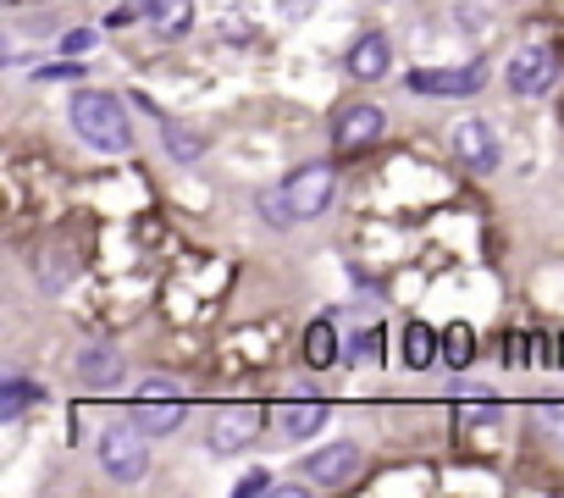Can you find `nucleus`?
Here are the masks:
<instances>
[{
	"label": "nucleus",
	"instance_id": "21",
	"mask_svg": "<svg viewBox=\"0 0 564 498\" xmlns=\"http://www.w3.org/2000/svg\"><path fill=\"white\" fill-rule=\"evenodd\" d=\"M260 210H265V221H271V227H294V221H300L282 188H265V194H260Z\"/></svg>",
	"mask_w": 564,
	"mask_h": 498
},
{
	"label": "nucleus",
	"instance_id": "10",
	"mask_svg": "<svg viewBox=\"0 0 564 498\" xmlns=\"http://www.w3.org/2000/svg\"><path fill=\"white\" fill-rule=\"evenodd\" d=\"M382 128H388V117L377 106H349V111H338L333 139H338V150H360V144H377Z\"/></svg>",
	"mask_w": 564,
	"mask_h": 498
},
{
	"label": "nucleus",
	"instance_id": "7",
	"mask_svg": "<svg viewBox=\"0 0 564 498\" xmlns=\"http://www.w3.org/2000/svg\"><path fill=\"white\" fill-rule=\"evenodd\" d=\"M300 470H305L311 487H344V481L360 470V448H355V443H327V448H316Z\"/></svg>",
	"mask_w": 564,
	"mask_h": 498
},
{
	"label": "nucleus",
	"instance_id": "24",
	"mask_svg": "<svg viewBox=\"0 0 564 498\" xmlns=\"http://www.w3.org/2000/svg\"><path fill=\"white\" fill-rule=\"evenodd\" d=\"M95 40H100L95 29H78V34H67L62 45H67V56H84V51H95Z\"/></svg>",
	"mask_w": 564,
	"mask_h": 498
},
{
	"label": "nucleus",
	"instance_id": "17",
	"mask_svg": "<svg viewBox=\"0 0 564 498\" xmlns=\"http://www.w3.org/2000/svg\"><path fill=\"white\" fill-rule=\"evenodd\" d=\"M305 360H311L316 371L338 360V333H333V322H311V333H305Z\"/></svg>",
	"mask_w": 564,
	"mask_h": 498
},
{
	"label": "nucleus",
	"instance_id": "25",
	"mask_svg": "<svg viewBox=\"0 0 564 498\" xmlns=\"http://www.w3.org/2000/svg\"><path fill=\"white\" fill-rule=\"evenodd\" d=\"M133 18H144V7H133V0H128V7H117V12L106 18V29H122V23H133Z\"/></svg>",
	"mask_w": 564,
	"mask_h": 498
},
{
	"label": "nucleus",
	"instance_id": "4",
	"mask_svg": "<svg viewBox=\"0 0 564 498\" xmlns=\"http://www.w3.org/2000/svg\"><path fill=\"white\" fill-rule=\"evenodd\" d=\"M553 78H558L553 45H525V51L509 56V89H514V95H547Z\"/></svg>",
	"mask_w": 564,
	"mask_h": 498
},
{
	"label": "nucleus",
	"instance_id": "15",
	"mask_svg": "<svg viewBox=\"0 0 564 498\" xmlns=\"http://www.w3.org/2000/svg\"><path fill=\"white\" fill-rule=\"evenodd\" d=\"M161 139H166V155L172 161H199L205 155V133H194V128H183L172 117H161Z\"/></svg>",
	"mask_w": 564,
	"mask_h": 498
},
{
	"label": "nucleus",
	"instance_id": "20",
	"mask_svg": "<svg viewBox=\"0 0 564 498\" xmlns=\"http://www.w3.org/2000/svg\"><path fill=\"white\" fill-rule=\"evenodd\" d=\"M34 399H40V393H34L23 377H12V382H7V399H0V421H18V415H23Z\"/></svg>",
	"mask_w": 564,
	"mask_h": 498
},
{
	"label": "nucleus",
	"instance_id": "3",
	"mask_svg": "<svg viewBox=\"0 0 564 498\" xmlns=\"http://www.w3.org/2000/svg\"><path fill=\"white\" fill-rule=\"evenodd\" d=\"M333 188H338V172H333L327 161H311V166H300L289 183H282V194H289V205H294L300 221H305V216H322V210L333 205Z\"/></svg>",
	"mask_w": 564,
	"mask_h": 498
},
{
	"label": "nucleus",
	"instance_id": "16",
	"mask_svg": "<svg viewBox=\"0 0 564 498\" xmlns=\"http://www.w3.org/2000/svg\"><path fill=\"white\" fill-rule=\"evenodd\" d=\"M437 349H443V344H437V333H432L426 322H410V327H404V366L421 371V366L437 360Z\"/></svg>",
	"mask_w": 564,
	"mask_h": 498
},
{
	"label": "nucleus",
	"instance_id": "18",
	"mask_svg": "<svg viewBox=\"0 0 564 498\" xmlns=\"http://www.w3.org/2000/svg\"><path fill=\"white\" fill-rule=\"evenodd\" d=\"M470 355H476V338H470V327H465V322H454V327L443 333V360H448L454 371H465V366H470Z\"/></svg>",
	"mask_w": 564,
	"mask_h": 498
},
{
	"label": "nucleus",
	"instance_id": "22",
	"mask_svg": "<svg viewBox=\"0 0 564 498\" xmlns=\"http://www.w3.org/2000/svg\"><path fill=\"white\" fill-rule=\"evenodd\" d=\"M84 73H89V67H78V62H51V67H40L34 78H40V84H73V78H84Z\"/></svg>",
	"mask_w": 564,
	"mask_h": 498
},
{
	"label": "nucleus",
	"instance_id": "9",
	"mask_svg": "<svg viewBox=\"0 0 564 498\" xmlns=\"http://www.w3.org/2000/svg\"><path fill=\"white\" fill-rule=\"evenodd\" d=\"M344 67H349V78H360V84L388 78V67H393V45H388V34H360V40L349 45Z\"/></svg>",
	"mask_w": 564,
	"mask_h": 498
},
{
	"label": "nucleus",
	"instance_id": "23",
	"mask_svg": "<svg viewBox=\"0 0 564 498\" xmlns=\"http://www.w3.org/2000/svg\"><path fill=\"white\" fill-rule=\"evenodd\" d=\"M254 492H276V481H271L265 470H254V476H243V481H238V498H254Z\"/></svg>",
	"mask_w": 564,
	"mask_h": 498
},
{
	"label": "nucleus",
	"instance_id": "2",
	"mask_svg": "<svg viewBox=\"0 0 564 498\" xmlns=\"http://www.w3.org/2000/svg\"><path fill=\"white\" fill-rule=\"evenodd\" d=\"M100 470L111 476V481H144V470H150V448H144V426H111L106 437H100Z\"/></svg>",
	"mask_w": 564,
	"mask_h": 498
},
{
	"label": "nucleus",
	"instance_id": "13",
	"mask_svg": "<svg viewBox=\"0 0 564 498\" xmlns=\"http://www.w3.org/2000/svg\"><path fill=\"white\" fill-rule=\"evenodd\" d=\"M144 18H150V29L161 40H177L194 23V0H144Z\"/></svg>",
	"mask_w": 564,
	"mask_h": 498
},
{
	"label": "nucleus",
	"instance_id": "14",
	"mask_svg": "<svg viewBox=\"0 0 564 498\" xmlns=\"http://www.w3.org/2000/svg\"><path fill=\"white\" fill-rule=\"evenodd\" d=\"M276 421H282V437H311V432L327 426V404H322V399H311V404H282Z\"/></svg>",
	"mask_w": 564,
	"mask_h": 498
},
{
	"label": "nucleus",
	"instance_id": "1",
	"mask_svg": "<svg viewBox=\"0 0 564 498\" xmlns=\"http://www.w3.org/2000/svg\"><path fill=\"white\" fill-rule=\"evenodd\" d=\"M67 117H73L78 139H84V144H95V150L122 155V150L133 144L128 106H122L117 95H106V89H78V95H73V106H67Z\"/></svg>",
	"mask_w": 564,
	"mask_h": 498
},
{
	"label": "nucleus",
	"instance_id": "19",
	"mask_svg": "<svg viewBox=\"0 0 564 498\" xmlns=\"http://www.w3.org/2000/svg\"><path fill=\"white\" fill-rule=\"evenodd\" d=\"M344 360H349V366H371V360H382V333H377V327L355 333V338L344 344Z\"/></svg>",
	"mask_w": 564,
	"mask_h": 498
},
{
	"label": "nucleus",
	"instance_id": "26",
	"mask_svg": "<svg viewBox=\"0 0 564 498\" xmlns=\"http://www.w3.org/2000/svg\"><path fill=\"white\" fill-rule=\"evenodd\" d=\"M459 421H492V404H459Z\"/></svg>",
	"mask_w": 564,
	"mask_h": 498
},
{
	"label": "nucleus",
	"instance_id": "12",
	"mask_svg": "<svg viewBox=\"0 0 564 498\" xmlns=\"http://www.w3.org/2000/svg\"><path fill=\"white\" fill-rule=\"evenodd\" d=\"M73 366H78V377H84V382H95V388L122 382V355H117L111 344H84Z\"/></svg>",
	"mask_w": 564,
	"mask_h": 498
},
{
	"label": "nucleus",
	"instance_id": "27",
	"mask_svg": "<svg viewBox=\"0 0 564 498\" xmlns=\"http://www.w3.org/2000/svg\"><path fill=\"white\" fill-rule=\"evenodd\" d=\"M311 7V0H282V12H305Z\"/></svg>",
	"mask_w": 564,
	"mask_h": 498
},
{
	"label": "nucleus",
	"instance_id": "6",
	"mask_svg": "<svg viewBox=\"0 0 564 498\" xmlns=\"http://www.w3.org/2000/svg\"><path fill=\"white\" fill-rule=\"evenodd\" d=\"M260 421H265L260 404H227V410L216 415V426H210V448H216V454L249 448V443L260 437Z\"/></svg>",
	"mask_w": 564,
	"mask_h": 498
},
{
	"label": "nucleus",
	"instance_id": "5",
	"mask_svg": "<svg viewBox=\"0 0 564 498\" xmlns=\"http://www.w3.org/2000/svg\"><path fill=\"white\" fill-rule=\"evenodd\" d=\"M415 95H476L481 84H487V62H465V67H421V73H410L404 78Z\"/></svg>",
	"mask_w": 564,
	"mask_h": 498
},
{
	"label": "nucleus",
	"instance_id": "11",
	"mask_svg": "<svg viewBox=\"0 0 564 498\" xmlns=\"http://www.w3.org/2000/svg\"><path fill=\"white\" fill-rule=\"evenodd\" d=\"M133 421L144 426V432H177L183 426V399L177 393H139L133 399Z\"/></svg>",
	"mask_w": 564,
	"mask_h": 498
},
{
	"label": "nucleus",
	"instance_id": "8",
	"mask_svg": "<svg viewBox=\"0 0 564 498\" xmlns=\"http://www.w3.org/2000/svg\"><path fill=\"white\" fill-rule=\"evenodd\" d=\"M454 150H459V161H465L470 172H492V166H498V133H492L481 117H465V122L454 128Z\"/></svg>",
	"mask_w": 564,
	"mask_h": 498
}]
</instances>
